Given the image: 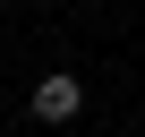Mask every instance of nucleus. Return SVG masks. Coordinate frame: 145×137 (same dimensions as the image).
Instances as JSON below:
<instances>
[{
	"instance_id": "1",
	"label": "nucleus",
	"mask_w": 145,
	"mask_h": 137,
	"mask_svg": "<svg viewBox=\"0 0 145 137\" xmlns=\"http://www.w3.org/2000/svg\"><path fill=\"white\" fill-rule=\"evenodd\" d=\"M77 111H86V86H77V68H51V77L34 86V120H43V128H68Z\"/></svg>"
}]
</instances>
